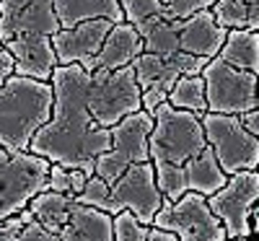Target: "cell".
Masks as SVG:
<instances>
[{
	"label": "cell",
	"mask_w": 259,
	"mask_h": 241,
	"mask_svg": "<svg viewBox=\"0 0 259 241\" xmlns=\"http://www.w3.org/2000/svg\"><path fill=\"white\" fill-rule=\"evenodd\" d=\"M89 81L91 75L78 62L57 65L52 70V117L36 130L29 150L50 164L80 169L85 177H94L96 158L112 148V130L99 127L89 112Z\"/></svg>",
	"instance_id": "cell-1"
},
{
	"label": "cell",
	"mask_w": 259,
	"mask_h": 241,
	"mask_svg": "<svg viewBox=\"0 0 259 241\" xmlns=\"http://www.w3.org/2000/svg\"><path fill=\"white\" fill-rule=\"evenodd\" d=\"M55 91L50 81L11 75L0 83V145L29 150L31 138L52 117Z\"/></svg>",
	"instance_id": "cell-2"
},
{
	"label": "cell",
	"mask_w": 259,
	"mask_h": 241,
	"mask_svg": "<svg viewBox=\"0 0 259 241\" xmlns=\"http://www.w3.org/2000/svg\"><path fill=\"white\" fill-rule=\"evenodd\" d=\"M205 145L207 140H205L202 119L194 112L177 109L168 101H163L153 112V130H150V138H148L150 161L187 164Z\"/></svg>",
	"instance_id": "cell-3"
},
{
	"label": "cell",
	"mask_w": 259,
	"mask_h": 241,
	"mask_svg": "<svg viewBox=\"0 0 259 241\" xmlns=\"http://www.w3.org/2000/svg\"><path fill=\"white\" fill-rule=\"evenodd\" d=\"M50 161L31 150H8L0 145V221L24 210L47 189Z\"/></svg>",
	"instance_id": "cell-4"
},
{
	"label": "cell",
	"mask_w": 259,
	"mask_h": 241,
	"mask_svg": "<svg viewBox=\"0 0 259 241\" xmlns=\"http://www.w3.org/2000/svg\"><path fill=\"white\" fill-rule=\"evenodd\" d=\"M89 112L99 127H112L127 114L140 112V83L133 65L119 70H96L89 73Z\"/></svg>",
	"instance_id": "cell-5"
},
{
	"label": "cell",
	"mask_w": 259,
	"mask_h": 241,
	"mask_svg": "<svg viewBox=\"0 0 259 241\" xmlns=\"http://www.w3.org/2000/svg\"><path fill=\"white\" fill-rule=\"evenodd\" d=\"M109 130L112 148L96 158V177H101L106 184H114L133 164L150 161L148 138L153 130V114L140 109V112H133L117 125H112Z\"/></svg>",
	"instance_id": "cell-6"
},
{
	"label": "cell",
	"mask_w": 259,
	"mask_h": 241,
	"mask_svg": "<svg viewBox=\"0 0 259 241\" xmlns=\"http://www.w3.org/2000/svg\"><path fill=\"white\" fill-rule=\"evenodd\" d=\"M200 119L205 140L228 177L236 171H249L259 166V138H254L236 114L205 112Z\"/></svg>",
	"instance_id": "cell-7"
},
{
	"label": "cell",
	"mask_w": 259,
	"mask_h": 241,
	"mask_svg": "<svg viewBox=\"0 0 259 241\" xmlns=\"http://www.w3.org/2000/svg\"><path fill=\"white\" fill-rule=\"evenodd\" d=\"M200 75L205 83L207 112L241 117L249 109H254L259 75L233 68V65L223 62L221 57H212Z\"/></svg>",
	"instance_id": "cell-8"
},
{
	"label": "cell",
	"mask_w": 259,
	"mask_h": 241,
	"mask_svg": "<svg viewBox=\"0 0 259 241\" xmlns=\"http://www.w3.org/2000/svg\"><path fill=\"white\" fill-rule=\"evenodd\" d=\"M153 226L177 233L179 241H223L226 228L200 192H184L179 200H163Z\"/></svg>",
	"instance_id": "cell-9"
},
{
	"label": "cell",
	"mask_w": 259,
	"mask_h": 241,
	"mask_svg": "<svg viewBox=\"0 0 259 241\" xmlns=\"http://www.w3.org/2000/svg\"><path fill=\"white\" fill-rule=\"evenodd\" d=\"M259 200V171H236L226 184L207 197L210 210L221 218L228 238H251L249 215Z\"/></svg>",
	"instance_id": "cell-10"
},
{
	"label": "cell",
	"mask_w": 259,
	"mask_h": 241,
	"mask_svg": "<svg viewBox=\"0 0 259 241\" xmlns=\"http://www.w3.org/2000/svg\"><path fill=\"white\" fill-rule=\"evenodd\" d=\"M163 194L156 184V171L150 161L133 164L122 177L109 184V215L130 210L140 223L153 226V218L161 210Z\"/></svg>",
	"instance_id": "cell-11"
},
{
	"label": "cell",
	"mask_w": 259,
	"mask_h": 241,
	"mask_svg": "<svg viewBox=\"0 0 259 241\" xmlns=\"http://www.w3.org/2000/svg\"><path fill=\"white\" fill-rule=\"evenodd\" d=\"M57 29L55 0H0V45L21 36H52Z\"/></svg>",
	"instance_id": "cell-12"
},
{
	"label": "cell",
	"mask_w": 259,
	"mask_h": 241,
	"mask_svg": "<svg viewBox=\"0 0 259 241\" xmlns=\"http://www.w3.org/2000/svg\"><path fill=\"white\" fill-rule=\"evenodd\" d=\"M112 26H114V21H109V18H91L73 29H57L52 34L57 65H73L85 57H94L101 50Z\"/></svg>",
	"instance_id": "cell-13"
},
{
	"label": "cell",
	"mask_w": 259,
	"mask_h": 241,
	"mask_svg": "<svg viewBox=\"0 0 259 241\" xmlns=\"http://www.w3.org/2000/svg\"><path fill=\"white\" fill-rule=\"evenodd\" d=\"M143 52V39L138 34V29L127 21H119L109 29L101 50L94 57H85L78 65L85 73H96V70H119L124 65H133V60Z\"/></svg>",
	"instance_id": "cell-14"
},
{
	"label": "cell",
	"mask_w": 259,
	"mask_h": 241,
	"mask_svg": "<svg viewBox=\"0 0 259 241\" xmlns=\"http://www.w3.org/2000/svg\"><path fill=\"white\" fill-rule=\"evenodd\" d=\"M177 31H179V47L187 55L194 57H218L223 42L228 36V29H223L215 21L212 11H200L184 21H177Z\"/></svg>",
	"instance_id": "cell-15"
},
{
	"label": "cell",
	"mask_w": 259,
	"mask_h": 241,
	"mask_svg": "<svg viewBox=\"0 0 259 241\" xmlns=\"http://www.w3.org/2000/svg\"><path fill=\"white\" fill-rule=\"evenodd\" d=\"M13 57V73L36 81H50L57 68V55L52 47V36H21L3 45Z\"/></svg>",
	"instance_id": "cell-16"
},
{
	"label": "cell",
	"mask_w": 259,
	"mask_h": 241,
	"mask_svg": "<svg viewBox=\"0 0 259 241\" xmlns=\"http://www.w3.org/2000/svg\"><path fill=\"white\" fill-rule=\"evenodd\" d=\"M60 241H114L112 215L75 203L68 223L60 228Z\"/></svg>",
	"instance_id": "cell-17"
},
{
	"label": "cell",
	"mask_w": 259,
	"mask_h": 241,
	"mask_svg": "<svg viewBox=\"0 0 259 241\" xmlns=\"http://www.w3.org/2000/svg\"><path fill=\"white\" fill-rule=\"evenodd\" d=\"M60 29H73L91 18H109L114 24L124 21L119 0H55Z\"/></svg>",
	"instance_id": "cell-18"
},
{
	"label": "cell",
	"mask_w": 259,
	"mask_h": 241,
	"mask_svg": "<svg viewBox=\"0 0 259 241\" xmlns=\"http://www.w3.org/2000/svg\"><path fill=\"white\" fill-rule=\"evenodd\" d=\"M184 174H187V187L189 192H200L202 197H210L212 192H218L228 174L221 169L215 153L210 150V145H205L197 156H192L187 164H184Z\"/></svg>",
	"instance_id": "cell-19"
},
{
	"label": "cell",
	"mask_w": 259,
	"mask_h": 241,
	"mask_svg": "<svg viewBox=\"0 0 259 241\" xmlns=\"http://www.w3.org/2000/svg\"><path fill=\"white\" fill-rule=\"evenodd\" d=\"M135 29L143 39V52H153V55H161V57H174V55L182 52L177 21L166 18L163 13L140 21V24H135Z\"/></svg>",
	"instance_id": "cell-20"
},
{
	"label": "cell",
	"mask_w": 259,
	"mask_h": 241,
	"mask_svg": "<svg viewBox=\"0 0 259 241\" xmlns=\"http://www.w3.org/2000/svg\"><path fill=\"white\" fill-rule=\"evenodd\" d=\"M218 57L239 70L259 75V31L228 29V36L223 42Z\"/></svg>",
	"instance_id": "cell-21"
},
{
	"label": "cell",
	"mask_w": 259,
	"mask_h": 241,
	"mask_svg": "<svg viewBox=\"0 0 259 241\" xmlns=\"http://www.w3.org/2000/svg\"><path fill=\"white\" fill-rule=\"evenodd\" d=\"M73 208H75V197L60 194V192H52V189L39 192L34 200L29 203L31 215H34L47 231H52V233H60V228L68 223Z\"/></svg>",
	"instance_id": "cell-22"
},
{
	"label": "cell",
	"mask_w": 259,
	"mask_h": 241,
	"mask_svg": "<svg viewBox=\"0 0 259 241\" xmlns=\"http://www.w3.org/2000/svg\"><path fill=\"white\" fill-rule=\"evenodd\" d=\"M168 104L177 109H187L202 117L207 112V99H205V83L202 75H182L174 89L168 91Z\"/></svg>",
	"instance_id": "cell-23"
},
{
	"label": "cell",
	"mask_w": 259,
	"mask_h": 241,
	"mask_svg": "<svg viewBox=\"0 0 259 241\" xmlns=\"http://www.w3.org/2000/svg\"><path fill=\"white\" fill-rule=\"evenodd\" d=\"M156 171V184L163 194V200H179L184 192H189L187 187V174H184V164H168V161H150Z\"/></svg>",
	"instance_id": "cell-24"
},
{
	"label": "cell",
	"mask_w": 259,
	"mask_h": 241,
	"mask_svg": "<svg viewBox=\"0 0 259 241\" xmlns=\"http://www.w3.org/2000/svg\"><path fill=\"white\" fill-rule=\"evenodd\" d=\"M210 11L223 29H249V24H251L249 21V6L244 0H215Z\"/></svg>",
	"instance_id": "cell-25"
},
{
	"label": "cell",
	"mask_w": 259,
	"mask_h": 241,
	"mask_svg": "<svg viewBox=\"0 0 259 241\" xmlns=\"http://www.w3.org/2000/svg\"><path fill=\"white\" fill-rule=\"evenodd\" d=\"M85 182H89V177H85L80 169H65V166H60V164H52V166H50L47 189H52V192L75 197V194L85 187Z\"/></svg>",
	"instance_id": "cell-26"
},
{
	"label": "cell",
	"mask_w": 259,
	"mask_h": 241,
	"mask_svg": "<svg viewBox=\"0 0 259 241\" xmlns=\"http://www.w3.org/2000/svg\"><path fill=\"white\" fill-rule=\"evenodd\" d=\"M112 231L114 241H145L150 226L140 223L130 210H119L117 215H112Z\"/></svg>",
	"instance_id": "cell-27"
},
{
	"label": "cell",
	"mask_w": 259,
	"mask_h": 241,
	"mask_svg": "<svg viewBox=\"0 0 259 241\" xmlns=\"http://www.w3.org/2000/svg\"><path fill=\"white\" fill-rule=\"evenodd\" d=\"M75 203L109 213V184H106L101 177H96V174H94V177H89L85 187L75 194Z\"/></svg>",
	"instance_id": "cell-28"
},
{
	"label": "cell",
	"mask_w": 259,
	"mask_h": 241,
	"mask_svg": "<svg viewBox=\"0 0 259 241\" xmlns=\"http://www.w3.org/2000/svg\"><path fill=\"white\" fill-rule=\"evenodd\" d=\"M119 8L127 24H140V21L163 13V3L161 0H119Z\"/></svg>",
	"instance_id": "cell-29"
},
{
	"label": "cell",
	"mask_w": 259,
	"mask_h": 241,
	"mask_svg": "<svg viewBox=\"0 0 259 241\" xmlns=\"http://www.w3.org/2000/svg\"><path fill=\"white\" fill-rule=\"evenodd\" d=\"M215 0H168L163 6V16L171 21H184L200 11H210Z\"/></svg>",
	"instance_id": "cell-30"
},
{
	"label": "cell",
	"mask_w": 259,
	"mask_h": 241,
	"mask_svg": "<svg viewBox=\"0 0 259 241\" xmlns=\"http://www.w3.org/2000/svg\"><path fill=\"white\" fill-rule=\"evenodd\" d=\"M29 221H31V210H29V205L21 210V213L6 218V221H0V241H16Z\"/></svg>",
	"instance_id": "cell-31"
},
{
	"label": "cell",
	"mask_w": 259,
	"mask_h": 241,
	"mask_svg": "<svg viewBox=\"0 0 259 241\" xmlns=\"http://www.w3.org/2000/svg\"><path fill=\"white\" fill-rule=\"evenodd\" d=\"M16 241H60V236L52 233V231H47V228L31 215V221L24 226V231H21V236H18Z\"/></svg>",
	"instance_id": "cell-32"
},
{
	"label": "cell",
	"mask_w": 259,
	"mask_h": 241,
	"mask_svg": "<svg viewBox=\"0 0 259 241\" xmlns=\"http://www.w3.org/2000/svg\"><path fill=\"white\" fill-rule=\"evenodd\" d=\"M163 101H168V91L161 89V86H148V89L140 91V104L148 114H153Z\"/></svg>",
	"instance_id": "cell-33"
},
{
	"label": "cell",
	"mask_w": 259,
	"mask_h": 241,
	"mask_svg": "<svg viewBox=\"0 0 259 241\" xmlns=\"http://www.w3.org/2000/svg\"><path fill=\"white\" fill-rule=\"evenodd\" d=\"M239 119L254 138H259V86H256V104H254V109H249V112L241 114Z\"/></svg>",
	"instance_id": "cell-34"
},
{
	"label": "cell",
	"mask_w": 259,
	"mask_h": 241,
	"mask_svg": "<svg viewBox=\"0 0 259 241\" xmlns=\"http://www.w3.org/2000/svg\"><path fill=\"white\" fill-rule=\"evenodd\" d=\"M145 241H179L177 233H171V231H163V228H156V226H150L148 231V238Z\"/></svg>",
	"instance_id": "cell-35"
},
{
	"label": "cell",
	"mask_w": 259,
	"mask_h": 241,
	"mask_svg": "<svg viewBox=\"0 0 259 241\" xmlns=\"http://www.w3.org/2000/svg\"><path fill=\"white\" fill-rule=\"evenodd\" d=\"M249 226H251V236H256V238H259V200H256V205L251 208V215H249Z\"/></svg>",
	"instance_id": "cell-36"
},
{
	"label": "cell",
	"mask_w": 259,
	"mask_h": 241,
	"mask_svg": "<svg viewBox=\"0 0 259 241\" xmlns=\"http://www.w3.org/2000/svg\"><path fill=\"white\" fill-rule=\"evenodd\" d=\"M223 241H249V238H223Z\"/></svg>",
	"instance_id": "cell-37"
},
{
	"label": "cell",
	"mask_w": 259,
	"mask_h": 241,
	"mask_svg": "<svg viewBox=\"0 0 259 241\" xmlns=\"http://www.w3.org/2000/svg\"><path fill=\"white\" fill-rule=\"evenodd\" d=\"M161 3H163V6H166V3H168V0H161Z\"/></svg>",
	"instance_id": "cell-38"
},
{
	"label": "cell",
	"mask_w": 259,
	"mask_h": 241,
	"mask_svg": "<svg viewBox=\"0 0 259 241\" xmlns=\"http://www.w3.org/2000/svg\"><path fill=\"white\" fill-rule=\"evenodd\" d=\"M256 171H259V166H256Z\"/></svg>",
	"instance_id": "cell-39"
}]
</instances>
